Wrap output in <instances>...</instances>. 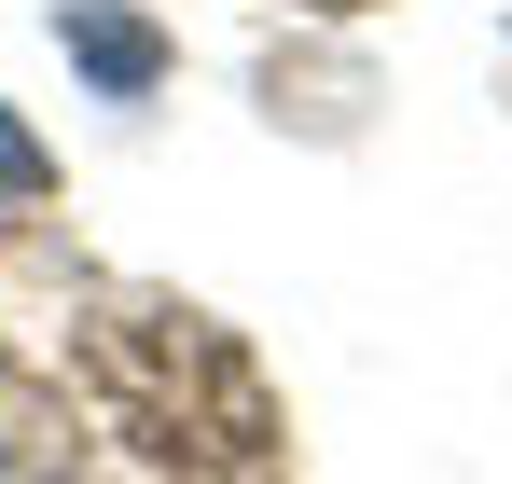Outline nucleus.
Here are the masks:
<instances>
[{
	"label": "nucleus",
	"mask_w": 512,
	"mask_h": 484,
	"mask_svg": "<svg viewBox=\"0 0 512 484\" xmlns=\"http://www.w3.org/2000/svg\"><path fill=\"white\" fill-rule=\"evenodd\" d=\"M42 194H56V153H42V139L14 125V97H0V208H42Z\"/></svg>",
	"instance_id": "2"
},
{
	"label": "nucleus",
	"mask_w": 512,
	"mask_h": 484,
	"mask_svg": "<svg viewBox=\"0 0 512 484\" xmlns=\"http://www.w3.org/2000/svg\"><path fill=\"white\" fill-rule=\"evenodd\" d=\"M56 42H70V70H84L97 97H153V83H167V28L125 14V0H70Z\"/></svg>",
	"instance_id": "1"
}]
</instances>
